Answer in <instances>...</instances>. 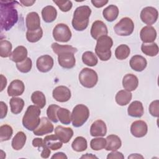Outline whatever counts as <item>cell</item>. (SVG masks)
Segmentation results:
<instances>
[{
	"instance_id": "obj_9",
	"label": "cell",
	"mask_w": 159,
	"mask_h": 159,
	"mask_svg": "<svg viewBox=\"0 0 159 159\" xmlns=\"http://www.w3.org/2000/svg\"><path fill=\"white\" fill-rule=\"evenodd\" d=\"M158 12L153 7L148 6L144 7L140 12L142 21L148 25H151L156 22L158 19Z\"/></svg>"
},
{
	"instance_id": "obj_37",
	"label": "cell",
	"mask_w": 159,
	"mask_h": 159,
	"mask_svg": "<svg viewBox=\"0 0 159 159\" xmlns=\"http://www.w3.org/2000/svg\"><path fill=\"white\" fill-rule=\"evenodd\" d=\"M130 53V48L125 44L119 45L115 50V56L117 59L120 60L126 59L129 56Z\"/></svg>"
},
{
	"instance_id": "obj_12",
	"label": "cell",
	"mask_w": 159,
	"mask_h": 159,
	"mask_svg": "<svg viewBox=\"0 0 159 159\" xmlns=\"http://www.w3.org/2000/svg\"><path fill=\"white\" fill-rule=\"evenodd\" d=\"M90 33L94 39L98 40L102 36L107 35L108 30L106 25L102 21L98 20L93 23Z\"/></svg>"
},
{
	"instance_id": "obj_51",
	"label": "cell",
	"mask_w": 159,
	"mask_h": 159,
	"mask_svg": "<svg viewBox=\"0 0 159 159\" xmlns=\"http://www.w3.org/2000/svg\"><path fill=\"white\" fill-rule=\"evenodd\" d=\"M50 153H51V151H50V149L47 147L46 145L42 148V150L41 152V154H40V156L42 158H47L49 157L50 155Z\"/></svg>"
},
{
	"instance_id": "obj_24",
	"label": "cell",
	"mask_w": 159,
	"mask_h": 159,
	"mask_svg": "<svg viewBox=\"0 0 159 159\" xmlns=\"http://www.w3.org/2000/svg\"><path fill=\"white\" fill-rule=\"evenodd\" d=\"M27 57V50L22 45L17 47L11 53L9 58L12 61L17 63L24 61Z\"/></svg>"
},
{
	"instance_id": "obj_16",
	"label": "cell",
	"mask_w": 159,
	"mask_h": 159,
	"mask_svg": "<svg viewBox=\"0 0 159 159\" xmlns=\"http://www.w3.org/2000/svg\"><path fill=\"white\" fill-rule=\"evenodd\" d=\"M54 127L53 124L50 122L48 118L43 117L41 118L39 125L33 131L34 135L37 136H42L45 134L52 133Z\"/></svg>"
},
{
	"instance_id": "obj_29",
	"label": "cell",
	"mask_w": 159,
	"mask_h": 159,
	"mask_svg": "<svg viewBox=\"0 0 159 159\" xmlns=\"http://www.w3.org/2000/svg\"><path fill=\"white\" fill-rule=\"evenodd\" d=\"M119 9L114 4H111L106 7L102 11L104 18L108 22H112L116 20L119 15Z\"/></svg>"
},
{
	"instance_id": "obj_27",
	"label": "cell",
	"mask_w": 159,
	"mask_h": 159,
	"mask_svg": "<svg viewBox=\"0 0 159 159\" xmlns=\"http://www.w3.org/2000/svg\"><path fill=\"white\" fill-rule=\"evenodd\" d=\"M45 145L52 150H57L60 149L63 145V142L55 135H49L43 139Z\"/></svg>"
},
{
	"instance_id": "obj_31",
	"label": "cell",
	"mask_w": 159,
	"mask_h": 159,
	"mask_svg": "<svg viewBox=\"0 0 159 159\" xmlns=\"http://www.w3.org/2000/svg\"><path fill=\"white\" fill-rule=\"evenodd\" d=\"M11 111L14 114H18L21 112L24 106V101L22 98L12 97L9 101Z\"/></svg>"
},
{
	"instance_id": "obj_11",
	"label": "cell",
	"mask_w": 159,
	"mask_h": 159,
	"mask_svg": "<svg viewBox=\"0 0 159 159\" xmlns=\"http://www.w3.org/2000/svg\"><path fill=\"white\" fill-rule=\"evenodd\" d=\"M71 91L65 86H58L54 88L52 92L53 98L58 102H65L71 98Z\"/></svg>"
},
{
	"instance_id": "obj_14",
	"label": "cell",
	"mask_w": 159,
	"mask_h": 159,
	"mask_svg": "<svg viewBox=\"0 0 159 159\" xmlns=\"http://www.w3.org/2000/svg\"><path fill=\"white\" fill-rule=\"evenodd\" d=\"M148 131L147 123L142 120H139L132 122L130 126V132L133 136L140 138L144 137Z\"/></svg>"
},
{
	"instance_id": "obj_42",
	"label": "cell",
	"mask_w": 159,
	"mask_h": 159,
	"mask_svg": "<svg viewBox=\"0 0 159 159\" xmlns=\"http://www.w3.org/2000/svg\"><path fill=\"white\" fill-rule=\"evenodd\" d=\"M106 145V139L102 137H98L93 139L90 142V147L91 149L98 151L105 148Z\"/></svg>"
},
{
	"instance_id": "obj_6",
	"label": "cell",
	"mask_w": 159,
	"mask_h": 159,
	"mask_svg": "<svg viewBox=\"0 0 159 159\" xmlns=\"http://www.w3.org/2000/svg\"><path fill=\"white\" fill-rule=\"evenodd\" d=\"M78 79L83 86L87 88H92L97 84L98 76L94 70L89 68H84L80 71Z\"/></svg>"
},
{
	"instance_id": "obj_34",
	"label": "cell",
	"mask_w": 159,
	"mask_h": 159,
	"mask_svg": "<svg viewBox=\"0 0 159 159\" xmlns=\"http://www.w3.org/2000/svg\"><path fill=\"white\" fill-rule=\"evenodd\" d=\"M72 148L77 152H81L87 149L88 143L86 139L81 136H78L71 143Z\"/></svg>"
},
{
	"instance_id": "obj_41",
	"label": "cell",
	"mask_w": 159,
	"mask_h": 159,
	"mask_svg": "<svg viewBox=\"0 0 159 159\" xmlns=\"http://www.w3.org/2000/svg\"><path fill=\"white\" fill-rule=\"evenodd\" d=\"M13 134V130L11 126L4 124L0 127V141L4 142L9 140Z\"/></svg>"
},
{
	"instance_id": "obj_15",
	"label": "cell",
	"mask_w": 159,
	"mask_h": 159,
	"mask_svg": "<svg viewBox=\"0 0 159 159\" xmlns=\"http://www.w3.org/2000/svg\"><path fill=\"white\" fill-rule=\"evenodd\" d=\"M140 37L143 43H153L157 38V31L153 27L147 25L141 29Z\"/></svg>"
},
{
	"instance_id": "obj_25",
	"label": "cell",
	"mask_w": 159,
	"mask_h": 159,
	"mask_svg": "<svg viewBox=\"0 0 159 159\" xmlns=\"http://www.w3.org/2000/svg\"><path fill=\"white\" fill-rule=\"evenodd\" d=\"M106 145L105 149L107 151H116L122 145V142L119 137L111 134L106 137Z\"/></svg>"
},
{
	"instance_id": "obj_52",
	"label": "cell",
	"mask_w": 159,
	"mask_h": 159,
	"mask_svg": "<svg viewBox=\"0 0 159 159\" xmlns=\"http://www.w3.org/2000/svg\"><path fill=\"white\" fill-rule=\"evenodd\" d=\"M68 157L63 152H58V153H55L52 157V158H60V159H66Z\"/></svg>"
},
{
	"instance_id": "obj_50",
	"label": "cell",
	"mask_w": 159,
	"mask_h": 159,
	"mask_svg": "<svg viewBox=\"0 0 159 159\" xmlns=\"http://www.w3.org/2000/svg\"><path fill=\"white\" fill-rule=\"evenodd\" d=\"M108 2L107 0H92L91 3L97 8H101L105 6Z\"/></svg>"
},
{
	"instance_id": "obj_28",
	"label": "cell",
	"mask_w": 159,
	"mask_h": 159,
	"mask_svg": "<svg viewBox=\"0 0 159 159\" xmlns=\"http://www.w3.org/2000/svg\"><path fill=\"white\" fill-rule=\"evenodd\" d=\"M27 137L24 132L22 131L18 132L13 137L11 142V145L15 150H21L26 142Z\"/></svg>"
},
{
	"instance_id": "obj_36",
	"label": "cell",
	"mask_w": 159,
	"mask_h": 159,
	"mask_svg": "<svg viewBox=\"0 0 159 159\" xmlns=\"http://www.w3.org/2000/svg\"><path fill=\"white\" fill-rule=\"evenodd\" d=\"M82 61L84 65L89 66H96L98 62L97 57L91 51H87L83 53Z\"/></svg>"
},
{
	"instance_id": "obj_17",
	"label": "cell",
	"mask_w": 159,
	"mask_h": 159,
	"mask_svg": "<svg viewBox=\"0 0 159 159\" xmlns=\"http://www.w3.org/2000/svg\"><path fill=\"white\" fill-rule=\"evenodd\" d=\"M25 90V85L20 80H15L11 82L7 88V94L9 96H18L23 94Z\"/></svg>"
},
{
	"instance_id": "obj_2",
	"label": "cell",
	"mask_w": 159,
	"mask_h": 159,
	"mask_svg": "<svg viewBox=\"0 0 159 159\" xmlns=\"http://www.w3.org/2000/svg\"><path fill=\"white\" fill-rule=\"evenodd\" d=\"M91 14V9L88 6L78 7L74 12L71 21L72 26L77 31L85 30L89 24V18Z\"/></svg>"
},
{
	"instance_id": "obj_10",
	"label": "cell",
	"mask_w": 159,
	"mask_h": 159,
	"mask_svg": "<svg viewBox=\"0 0 159 159\" xmlns=\"http://www.w3.org/2000/svg\"><path fill=\"white\" fill-rule=\"evenodd\" d=\"M58 62L60 66L65 69H71L75 66L76 60L74 53L66 52L58 55Z\"/></svg>"
},
{
	"instance_id": "obj_48",
	"label": "cell",
	"mask_w": 159,
	"mask_h": 159,
	"mask_svg": "<svg viewBox=\"0 0 159 159\" xmlns=\"http://www.w3.org/2000/svg\"><path fill=\"white\" fill-rule=\"evenodd\" d=\"M0 108H1V112H0V118L1 119H4L7 113V106L5 102L3 101L0 102Z\"/></svg>"
},
{
	"instance_id": "obj_21",
	"label": "cell",
	"mask_w": 159,
	"mask_h": 159,
	"mask_svg": "<svg viewBox=\"0 0 159 159\" xmlns=\"http://www.w3.org/2000/svg\"><path fill=\"white\" fill-rule=\"evenodd\" d=\"M129 65L132 70L140 72L147 67V61L143 57L140 55H135L130 58Z\"/></svg>"
},
{
	"instance_id": "obj_44",
	"label": "cell",
	"mask_w": 159,
	"mask_h": 159,
	"mask_svg": "<svg viewBox=\"0 0 159 159\" xmlns=\"http://www.w3.org/2000/svg\"><path fill=\"white\" fill-rule=\"evenodd\" d=\"M60 107L58 106L57 104H50L47 109V115L48 117V119H50V120L52 121L53 122L57 123L58 121V119L57 116V110L60 108Z\"/></svg>"
},
{
	"instance_id": "obj_43",
	"label": "cell",
	"mask_w": 159,
	"mask_h": 159,
	"mask_svg": "<svg viewBox=\"0 0 159 159\" xmlns=\"http://www.w3.org/2000/svg\"><path fill=\"white\" fill-rule=\"evenodd\" d=\"M32 62L30 58L27 57L24 61L16 63V67L18 70L23 73H27L31 70Z\"/></svg>"
},
{
	"instance_id": "obj_26",
	"label": "cell",
	"mask_w": 159,
	"mask_h": 159,
	"mask_svg": "<svg viewBox=\"0 0 159 159\" xmlns=\"http://www.w3.org/2000/svg\"><path fill=\"white\" fill-rule=\"evenodd\" d=\"M41 13L43 20L47 23L53 22L57 16V9L52 6H47L43 7Z\"/></svg>"
},
{
	"instance_id": "obj_47",
	"label": "cell",
	"mask_w": 159,
	"mask_h": 159,
	"mask_svg": "<svg viewBox=\"0 0 159 159\" xmlns=\"http://www.w3.org/2000/svg\"><path fill=\"white\" fill-rule=\"evenodd\" d=\"M107 159L111 158H117V159H123L124 158V156L121 152L117 151H112V152L109 153L107 156Z\"/></svg>"
},
{
	"instance_id": "obj_30",
	"label": "cell",
	"mask_w": 159,
	"mask_h": 159,
	"mask_svg": "<svg viewBox=\"0 0 159 159\" xmlns=\"http://www.w3.org/2000/svg\"><path fill=\"white\" fill-rule=\"evenodd\" d=\"M132 94L130 91L126 90H120L116 95V101L119 106H125L131 101Z\"/></svg>"
},
{
	"instance_id": "obj_19",
	"label": "cell",
	"mask_w": 159,
	"mask_h": 159,
	"mask_svg": "<svg viewBox=\"0 0 159 159\" xmlns=\"http://www.w3.org/2000/svg\"><path fill=\"white\" fill-rule=\"evenodd\" d=\"M55 134L63 143H68L73 135V130L70 127L58 125L55 129Z\"/></svg>"
},
{
	"instance_id": "obj_1",
	"label": "cell",
	"mask_w": 159,
	"mask_h": 159,
	"mask_svg": "<svg viewBox=\"0 0 159 159\" xmlns=\"http://www.w3.org/2000/svg\"><path fill=\"white\" fill-rule=\"evenodd\" d=\"M15 1H0V25L2 30L8 31L17 23L18 13L14 7Z\"/></svg>"
},
{
	"instance_id": "obj_22",
	"label": "cell",
	"mask_w": 159,
	"mask_h": 159,
	"mask_svg": "<svg viewBox=\"0 0 159 159\" xmlns=\"http://www.w3.org/2000/svg\"><path fill=\"white\" fill-rule=\"evenodd\" d=\"M138 78L131 73L125 75L122 80V86L125 90L128 91H133L138 87Z\"/></svg>"
},
{
	"instance_id": "obj_20",
	"label": "cell",
	"mask_w": 159,
	"mask_h": 159,
	"mask_svg": "<svg viewBox=\"0 0 159 159\" xmlns=\"http://www.w3.org/2000/svg\"><path fill=\"white\" fill-rule=\"evenodd\" d=\"M25 25L28 30H35L40 27V19L36 12H30L25 18Z\"/></svg>"
},
{
	"instance_id": "obj_5",
	"label": "cell",
	"mask_w": 159,
	"mask_h": 159,
	"mask_svg": "<svg viewBox=\"0 0 159 159\" xmlns=\"http://www.w3.org/2000/svg\"><path fill=\"white\" fill-rule=\"evenodd\" d=\"M89 116V110L86 106L82 104L76 105L71 113L72 125L75 127L82 126L87 121Z\"/></svg>"
},
{
	"instance_id": "obj_4",
	"label": "cell",
	"mask_w": 159,
	"mask_h": 159,
	"mask_svg": "<svg viewBox=\"0 0 159 159\" xmlns=\"http://www.w3.org/2000/svg\"><path fill=\"white\" fill-rule=\"evenodd\" d=\"M113 40L107 35L102 36L97 40L95 52L101 61H107L111 57V48L112 47Z\"/></svg>"
},
{
	"instance_id": "obj_49",
	"label": "cell",
	"mask_w": 159,
	"mask_h": 159,
	"mask_svg": "<svg viewBox=\"0 0 159 159\" xmlns=\"http://www.w3.org/2000/svg\"><path fill=\"white\" fill-rule=\"evenodd\" d=\"M32 145L34 147H37L39 148H43L45 146L43 140L42 138H35L32 140Z\"/></svg>"
},
{
	"instance_id": "obj_56",
	"label": "cell",
	"mask_w": 159,
	"mask_h": 159,
	"mask_svg": "<svg viewBox=\"0 0 159 159\" xmlns=\"http://www.w3.org/2000/svg\"><path fill=\"white\" fill-rule=\"evenodd\" d=\"M143 158V157L138 153H133L128 157V158Z\"/></svg>"
},
{
	"instance_id": "obj_13",
	"label": "cell",
	"mask_w": 159,
	"mask_h": 159,
	"mask_svg": "<svg viewBox=\"0 0 159 159\" xmlns=\"http://www.w3.org/2000/svg\"><path fill=\"white\" fill-rule=\"evenodd\" d=\"M53 59L48 55H44L39 57L36 61V66L42 73L48 72L53 66Z\"/></svg>"
},
{
	"instance_id": "obj_32",
	"label": "cell",
	"mask_w": 159,
	"mask_h": 159,
	"mask_svg": "<svg viewBox=\"0 0 159 159\" xmlns=\"http://www.w3.org/2000/svg\"><path fill=\"white\" fill-rule=\"evenodd\" d=\"M158 46L156 43H142L141 45L142 52L146 55L150 57H155L158 53Z\"/></svg>"
},
{
	"instance_id": "obj_45",
	"label": "cell",
	"mask_w": 159,
	"mask_h": 159,
	"mask_svg": "<svg viewBox=\"0 0 159 159\" xmlns=\"http://www.w3.org/2000/svg\"><path fill=\"white\" fill-rule=\"evenodd\" d=\"M55 4L59 7L62 12H68L72 7V2L71 1H61V0H53Z\"/></svg>"
},
{
	"instance_id": "obj_33",
	"label": "cell",
	"mask_w": 159,
	"mask_h": 159,
	"mask_svg": "<svg viewBox=\"0 0 159 159\" xmlns=\"http://www.w3.org/2000/svg\"><path fill=\"white\" fill-rule=\"evenodd\" d=\"M57 116L58 120L63 124L68 125L71 121V114L67 109L60 107L57 110Z\"/></svg>"
},
{
	"instance_id": "obj_8",
	"label": "cell",
	"mask_w": 159,
	"mask_h": 159,
	"mask_svg": "<svg viewBox=\"0 0 159 159\" xmlns=\"http://www.w3.org/2000/svg\"><path fill=\"white\" fill-rule=\"evenodd\" d=\"M53 39L60 42H67L71 38V32L69 27L63 23H60L56 25L53 30Z\"/></svg>"
},
{
	"instance_id": "obj_38",
	"label": "cell",
	"mask_w": 159,
	"mask_h": 159,
	"mask_svg": "<svg viewBox=\"0 0 159 159\" xmlns=\"http://www.w3.org/2000/svg\"><path fill=\"white\" fill-rule=\"evenodd\" d=\"M51 47L53 52L58 55L61 53L66 52H70L75 53L78 51L76 48H75L71 45H62L58 44V43H53L52 44Z\"/></svg>"
},
{
	"instance_id": "obj_18",
	"label": "cell",
	"mask_w": 159,
	"mask_h": 159,
	"mask_svg": "<svg viewBox=\"0 0 159 159\" xmlns=\"http://www.w3.org/2000/svg\"><path fill=\"white\" fill-rule=\"evenodd\" d=\"M107 133V127L105 122L98 119L94 121L90 127V134L93 137H103Z\"/></svg>"
},
{
	"instance_id": "obj_55",
	"label": "cell",
	"mask_w": 159,
	"mask_h": 159,
	"mask_svg": "<svg viewBox=\"0 0 159 159\" xmlns=\"http://www.w3.org/2000/svg\"><path fill=\"white\" fill-rule=\"evenodd\" d=\"M98 158L95 155H93L91 153H86V155H84L81 157V158Z\"/></svg>"
},
{
	"instance_id": "obj_39",
	"label": "cell",
	"mask_w": 159,
	"mask_h": 159,
	"mask_svg": "<svg viewBox=\"0 0 159 159\" xmlns=\"http://www.w3.org/2000/svg\"><path fill=\"white\" fill-rule=\"evenodd\" d=\"M12 43L6 40H1L0 42V55L2 58L10 57L12 50Z\"/></svg>"
},
{
	"instance_id": "obj_23",
	"label": "cell",
	"mask_w": 159,
	"mask_h": 159,
	"mask_svg": "<svg viewBox=\"0 0 159 159\" xmlns=\"http://www.w3.org/2000/svg\"><path fill=\"white\" fill-rule=\"evenodd\" d=\"M127 113L129 116L133 117H141L144 113L142 103L139 101L132 102L128 107Z\"/></svg>"
},
{
	"instance_id": "obj_35",
	"label": "cell",
	"mask_w": 159,
	"mask_h": 159,
	"mask_svg": "<svg viewBox=\"0 0 159 159\" xmlns=\"http://www.w3.org/2000/svg\"><path fill=\"white\" fill-rule=\"evenodd\" d=\"M31 100L32 102L39 108L42 109L46 104V98L44 94L40 91H34L31 95Z\"/></svg>"
},
{
	"instance_id": "obj_40",
	"label": "cell",
	"mask_w": 159,
	"mask_h": 159,
	"mask_svg": "<svg viewBox=\"0 0 159 159\" xmlns=\"http://www.w3.org/2000/svg\"><path fill=\"white\" fill-rule=\"evenodd\" d=\"M43 35V30L41 27L35 30H28L26 32V39L31 43L38 42Z\"/></svg>"
},
{
	"instance_id": "obj_3",
	"label": "cell",
	"mask_w": 159,
	"mask_h": 159,
	"mask_svg": "<svg viewBox=\"0 0 159 159\" xmlns=\"http://www.w3.org/2000/svg\"><path fill=\"white\" fill-rule=\"evenodd\" d=\"M40 108L38 106L35 105L29 106L22 117L23 126L28 130L34 131L40 123Z\"/></svg>"
},
{
	"instance_id": "obj_46",
	"label": "cell",
	"mask_w": 159,
	"mask_h": 159,
	"mask_svg": "<svg viewBox=\"0 0 159 159\" xmlns=\"http://www.w3.org/2000/svg\"><path fill=\"white\" fill-rule=\"evenodd\" d=\"M149 112L150 114L156 117L159 116V101L155 100L152 101L149 106Z\"/></svg>"
},
{
	"instance_id": "obj_53",
	"label": "cell",
	"mask_w": 159,
	"mask_h": 159,
	"mask_svg": "<svg viewBox=\"0 0 159 159\" xmlns=\"http://www.w3.org/2000/svg\"><path fill=\"white\" fill-rule=\"evenodd\" d=\"M1 91H3V89H4V88L6 86L7 84V80L5 76H4V75H1Z\"/></svg>"
},
{
	"instance_id": "obj_7",
	"label": "cell",
	"mask_w": 159,
	"mask_h": 159,
	"mask_svg": "<svg viewBox=\"0 0 159 159\" xmlns=\"http://www.w3.org/2000/svg\"><path fill=\"white\" fill-rule=\"evenodd\" d=\"M114 30L118 35L128 36L132 34L134 30V24L130 18L123 17L114 25Z\"/></svg>"
},
{
	"instance_id": "obj_54",
	"label": "cell",
	"mask_w": 159,
	"mask_h": 159,
	"mask_svg": "<svg viewBox=\"0 0 159 159\" xmlns=\"http://www.w3.org/2000/svg\"><path fill=\"white\" fill-rule=\"evenodd\" d=\"M20 2L22 3L24 6H32L35 2V1H29V0H25V1H20Z\"/></svg>"
}]
</instances>
